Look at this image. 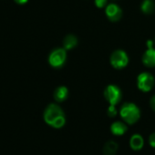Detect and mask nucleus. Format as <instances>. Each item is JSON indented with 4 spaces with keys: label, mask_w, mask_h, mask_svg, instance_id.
<instances>
[{
    "label": "nucleus",
    "mask_w": 155,
    "mask_h": 155,
    "mask_svg": "<svg viewBox=\"0 0 155 155\" xmlns=\"http://www.w3.org/2000/svg\"><path fill=\"white\" fill-rule=\"evenodd\" d=\"M44 120L48 125L55 129H60L66 123L65 113L58 105L51 103L44 111Z\"/></svg>",
    "instance_id": "nucleus-1"
},
{
    "label": "nucleus",
    "mask_w": 155,
    "mask_h": 155,
    "mask_svg": "<svg viewBox=\"0 0 155 155\" xmlns=\"http://www.w3.org/2000/svg\"><path fill=\"white\" fill-rule=\"evenodd\" d=\"M120 115L127 124L132 125L140 120V110L136 104L132 102H126L121 106Z\"/></svg>",
    "instance_id": "nucleus-2"
},
{
    "label": "nucleus",
    "mask_w": 155,
    "mask_h": 155,
    "mask_svg": "<svg viewBox=\"0 0 155 155\" xmlns=\"http://www.w3.org/2000/svg\"><path fill=\"white\" fill-rule=\"evenodd\" d=\"M155 84L154 77L149 72H142L137 77V87L142 92H149Z\"/></svg>",
    "instance_id": "nucleus-3"
},
{
    "label": "nucleus",
    "mask_w": 155,
    "mask_h": 155,
    "mask_svg": "<svg viewBox=\"0 0 155 155\" xmlns=\"http://www.w3.org/2000/svg\"><path fill=\"white\" fill-rule=\"evenodd\" d=\"M111 66L116 69H121L127 67L129 64V57L124 50L117 49L112 52L110 58Z\"/></svg>",
    "instance_id": "nucleus-4"
},
{
    "label": "nucleus",
    "mask_w": 155,
    "mask_h": 155,
    "mask_svg": "<svg viewBox=\"0 0 155 155\" xmlns=\"http://www.w3.org/2000/svg\"><path fill=\"white\" fill-rule=\"evenodd\" d=\"M105 100L110 103V105H117L121 100V91L120 89L113 84L108 85L103 92Z\"/></svg>",
    "instance_id": "nucleus-5"
},
{
    "label": "nucleus",
    "mask_w": 155,
    "mask_h": 155,
    "mask_svg": "<svg viewBox=\"0 0 155 155\" xmlns=\"http://www.w3.org/2000/svg\"><path fill=\"white\" fill-rule=\"evenodd\" d=\"M67 50L63 48H57L54 49L49 57H48V62L51 67L53 68H61L67 59Z\"/></svg>",
    "instance_id": "nucleus-6"
},
{
    "label": "nucleus",
    "mask_w": 155,
    "mask_h": 155,
    "mask_svg": "<svg viewBox=\"0 0 155 155\" xmlns=\"http://www.w3.org/2000/svg\"><path fill=\"white\" fill-rule=\"evenodd\" d=\"M146 44L148 48L142 55V63L144 64V66L148 68H154L155 67V48L152 46L153 41L148 40Z\"/></svg>",
    "instance_id": "nucleus-7"
},
{
    "label": "nucleus",
    "mask_w": 155,
    "mask_h": 155,
    "mask_svg": "<svg viewBox=\"0 0 155 155\" xmlns=\"http://www.w3.org/2000/svg\"><path fill=\"white\" fill-rule=\"evenodd\" d=\"M105 14L108 18V19L111 22H116L119 21L121 18L122 16V11L120 8L114 3L109 4L106 8H105Z\"/></svg>",
    "instance_id": "nucleus-8"
},
{
    "label": "nucleus",
    "mask_w": 155,
    "mask_h": 155,
    "mask_svg": "<svg viewBox=\"0 0 155 155\" xmlns=\"http://www.w3.org/2000/svg\"><path fill=\"white\" fill-rule=\"evenodd\" d=\"M144 145V140L140 134H134L130 139V147L133 150H140Z\"/></svg>",
    "instance_id": "nucleus-9"
},
{
    "label": "nucleus",
    "mask_w": 155,
    "mask_h": 155,
    "mask_svg": "<svg viewBox=\"0 0 155 155\" xmlns=\"http://www.w3.org/2000/svg\"><path fill=\"white\" fill-rule=\"evenodd\" d=\"M127 130H128L127 125L122 121H115L110 125L111 133L114 135H117V136L123 135L127 131Z\"/></svg>",
    "instance_id": "nucleus-10"
},
{
    "label": "nucleus",
    "mask_w": 155,
    "mask_h": 155,
    "mask_svg": "<svg viewBox=\"0 0 155 155\" xmlns=\"http://www.w3.org/2000/svg\"><path fill=\"white\" fill-rule=\"evenodd\" d=\"M68 95V90L65 86H60L56 89L54 91V99L58 102H62L67 100Z\"/></svg>",
    "instance_id": "nucleus-11"
},
{
    "label": "nucleus",
    "mask_w": 155,
    "mask_h": 155,
    "mask_svg": "<svg viewBox=\"0 0 155 155\" xmlns=\"http://www.w3.org/2000/svg\"><path fill=\"white\" fill-rule=\"evenodd\" d=\"M118 149L119 146L114 140H109L103 146V155H115Z\"/></svg>",
    "instance_id": "nucleus-12"
},
{
    "label": "nucleus",
    "mask_w": 155,
    "mask_h": 155,
    "mask_svg": "<svg viewBox=\"0 0 155 155\" xmlns=\"http://www.w3.org/2000/svg\"><path fill=\"white\" fill-rule=\"evenodd\" d=\"M78 44V39L74 35H68L63 40V46L66 50H70L74 48Z\"/></svg>",
    "instance_id": "nucleus-13"
},
{
    "label": "nucleus",
    "mask_w": 155,
    "mask_h": 155,
    "mask_svg": "<svg viewBox=\"0 0 155 155\" xmlns=\"http://www.w3.org/2000/svg\"><path fill=\"white\" fill-rule=\"evenodd\" d=\"M154 8H155V6L151 0H144L140 5V10L142 11V13L146 15L152 14L154 11Z\"/></svg>",
    "instance_id": "nucleus-14"
},
{
    "label": "nucleus",
    "mask_w": 155,
    "mask_h": 155,
    "mask_svg": "<svg viewBox=\"0 0 155 155\" xmlns=\"http://www.w3.org/2000/svg\"><path fill=\"white\" fill-rule=\"evenodd\" d=\"M107 113H108V116H109V117L114 118V117L117 115V113H118L115 105H110L109 108H108V110H107Z\"/></svg>",
    "instance_id": "nucleus-15"
},
{
    "label": "nucleus",
    "mask_w": 155,
    "mask_h": 155,
    "mask_svg": "<svg viewBox=\"0 0 155 155\" xmlns=\"http://www.w3.org/2000/svg\"><path fill=\"white\" fill-rule=\"evenodd\" d=\"M95 6L98 8H103L107 3H108V0H95Z\"/></svg>",
    "instance_id": "nucleus-16"
},
{
    "label": "nucleus",
    "mask_w": 155,
    "mask_h": 155,
    "mask_svg": "<svg viewBox=\"0 0 155 155\" xmlns=\"http://www.w3.org/2000/svg\"><path fill=\"white\" fill-rule=\"evenodd\" d=\"M149 143L152 148H155V132L151 133L149 137Z\"/></svg>",
    "instance_id": "nucleus-17"
},
{
    "label": "nucleus",
    "mask_w": 155,
    "mask_h": 155,
    "mask_svg": "<svg viewBox=\"0 0 155 155\" xmlns=\"http://www.w3.org/2000/svg\"><path fill=\"white\" fill-rule=\"evenodd\" d=\"M150 108L152 109V110L155 111V95L151 97V99L150 101Z\"/></svg>",
    "instance_id": "nucleus-18"
},
{
    "label": "nucleus",
    "mask_w": 155,
    "mask_h": 155,
    "mask_svg": "<svg viewBox=\"0 0 155 155\" xmlns=\"http://www.w3.org/2000/svg\"><path fill=\"white\" fill-rule=\"evenodd\" d=\"M15 1L18 3V4H20V5H23V4H26L28 0H15Z\"/></svg>",
    "instance_id": "nucleus-19"
}]
</instances>
